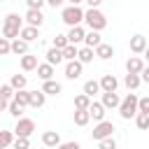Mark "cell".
I'll list each match as a JSON object with an SVG mask.
<instances>
[{"label":"cell","instance_id":"6da1fadb","mask_svg":"<svg viewBox=\"0 0 149 149\" xmlns=\"http://www.w3.org/2000/svg\"><path fill=\"white\" fill-rule=\"evenodd\" d=\"M21 26H23V19H21L19 14H14V12H9V14L5 16V21H2L0 35H2V37H7V40H14V37H19Z\"/></svg>","mask_w":149,"mask_h":149},{"label":"cell","instance_id":"7a4b0ae2","mask_svg":"<svg viewBox=\"0 0 149 149\" xmlns=\"http://www.w3.org/2000/svg\"><path fill=\"white\" fill-rule=\"evenodd\" d=\"M81 23H86L88 26V30H102V28H107V19H105V14L98 9V7H88L86 12H84V21Z\"/></svg>","mask_w":149,"mask_h":149},{"label":"cell","instance_id":"3957f363","mask_svg":"<svg viewBox=\"0 0 149 149\" xmlns=\"http://www.w3.org/2000/svg\"><path fill=\"white\" fill-rule=\"evenodd\" d=\"M61 21L65 23V26H81V21H84V9L79 7V5H70V7H65L63 12H61Z\"/></svg>","mask_w":149,"mask_h":149},{"label":"cell","instance_id":"277c9868","mask_svg":"<svg viewBox=\"0 0 149 149\" xmlns=\"http://www.w3.org/2000/svg\"><path fill=\"white\" fill-rule=\"evenodd\" d=\"M119 114H121V119H133L135 114H137V93H128L126 98H121V102H119Z\"/></svg>","mask_w":149,"mask_h":149},{"label":"cell","instance_id":"5b68a950","mask_svg":"<svg viewBox=\"0 0 149 149\" xmlns=\"http://www.w3.org/2000/svg\"><path fill=\"white\" fill-rule=\"evenodd\" d=\"M12 133H14V137H30L35 133V121L28 119V116H19Z\"/></svg>","mask_w":149,"mask_h":149},{"label":"cell","instance_id":"8992f818","mask_svg":"<svg viewBox=\"0 0 149 149\" xmlns=\"http://www.w3.org/2000/svg\"><path fill=\"white\" fill-rule=\"evenodd\" d=\"M114 133V123L112 121H95V126H93V133H91V137L98 142V140H102V137H109Z\"/></svg>","mask_w":149,"mask_h":149},{"label":"cell","instance_id":"52a82bcc","mask_svg":"<svg viewBox=\"0 0 149 149\" xmlns=\"http://www.w3.org/2000/svg\"><path fill=\"white\" fill-rule=\"evenodd\" d=\"M119 102H121V98H119V93H116V91H102L100 105H102L105 109H116V107H119Z\"/></svg>","mask_w":149,"mask_h":149},{"label":"cell","instance_id":"ba28073f","mask_svg":"<svg viewBox=\"0 0 149 149\" xmlns=\"http://www.w3.org/2000/svg\"><path fill=\"white\" fill-rule=\"evenodd\" d=\"M23 21H26V26L40 28V26L44 23V14H42V9H28L26 16H23Z\"/></svg>","mask_w":149,"mask_h":149},{"label":"cell","instance_id":"9c48e42d","mask_svg":"<svg viewBox=\"0 0 149 149\" xmlns=\"http://www.w3.org/2000/svg\"><path fill=\"white\" fill-rule=\"evenodd\" d=\"M81 70H84V65H81L77 58H74V61H65V77H68V79H72V81L79 79V77H81Z\"/></svg>","mask_w":149,"mask_h":149},{"label":"cell","instance_id":"30bf717a","mask_svg":"<svg viewBox=\"0 0 149 149\" xmlns=\"http://www.w3.org/2000/svg\"><path fill=\"white\" fill-rule=\"evenodd\" d=\"M84 35H86V30L81 28V26H72L70 30H68V44H74V47H79L81 42H84Z\"/></svg>","mask_w":149,"mask_h":149},{"label":"cell","instance_id":"8fae6325","mask_svg":"<svg viewBox=\"0 0 149 149\" xmlns=\"http://www.w3.org/2000/svg\"><path fill=\"white\" fill-rule=\"evenodd\" d=\"M93 54H95L100 61H109V58L114 56V47L107 44V42H100L98 47H93Z\"/></svg>","mask_w":149,"mask_h":149},{"label":"cell","instance_id":"7c38bea8","mask_svg":"<svg viewBox=\"0 0 149 149\" xmlns=\"http://www.w3.org/2000/svg\"><path fill=\"white\" fill-rule=\"evenodd\" d=\"M19 37L23 40V42H35L37 37H40V28H33V26H21V30H19Z\"/></svg>","mask_w":149,"mask_h":149},{"label":"cell","instance_id":"4fadbf2b","mask_svg":"<svg viewBox=\"0 0 149 149\" xmlns=\"http://www.w3.org/2000/svg\"><path fill=\"white\" fill-rule=\"evenodd\" d=\"M44 102H47V95L42 91H28V107L40 109V107H44Z\"/></svg>","mask_w":149,"mask_h":149},{"label":"cell","instance_id":"5bb4252c","mask_svg":"<svg viewBox=\"0 0 149 149\" xmlns=\"http://www.w3.org/2000/svg\"><path fill=\"white\" fill-rule=\"evenodd\" d=\"M130 51L133 54H144L147 51V37L144 35H133L130 37Z\"/></svg>","mask_w":149,"mask_h":149},{"label":"cell","instance_id":"9a60e30c","mask_svg":"<svg viewBox=\"0 0 149 149\" xmlns=\"http://www.w3.org/2000/svg\"><path fill=\"white\" fill-rule=\"evenodd\" d=\"M9 54H16V56H23V54H28V42H23L21 37H14V40H9Z\"/></svg>","mask_w":149,"mask_h":149},{"label":"cell","instance_id":"2e32d148","mask_svg":"<svg viewBox=\"0 0 149 149\" xmlns=\"http://www.w3.org/2000/svg\"><path fill=\"white\" fill-rule=\"evenodd\" d=\"M98 84H100V91H116L119 88V79L114 74H102Z\"/></svg>","mask_w":149,"mask_h":149},{"label":"cell","instance_id":"e0dca14e","mask_svg":"<svg viewBox=\"0 0 149 149\" xmlns=\"http://www.w3.org/2000/svg\"><path fill=\"white\" fill-rule=\"evenodd\" d=\"M86 112H88V116H91L93 121H102V119H105V107H102L100 102H95V100H91V105L86 107Z\"/></svg>","mask_w":149,"mask_h":149},{"label":"cell","instance_id":"ac0fdd59","mask_svg":"<svg viewBox=\"0 0 149 149\" xmlns=\"http://www.w3.org/2000/svg\"><path fill=\"white\" fill-rule=\"evenodd\" d=\"M40 91H42L44 95H58V93L63 91V86H61L56 79H47V81L42 84V88H40Z\"/></svg>","mask_w":149,"mask_h":149},{"label":"cell","instance_id":"d6986e66","mask_svg":"<svg viewBox=\"0 0 149 149\" xmlns=\"http://www.w3.org/2000/svg\"><path fill=\"white\" fill-rule=\"evenodd\" d=\"M42 144H44V147L56 149V147L61 144V135H58L56 130H47V133H42Z\"/></svg>","mask_w":149,"mask_h":149},{"label":"cell","instance_id":"ffe728a7","mask_svg":"<svg viewBox=\"0 0 149 149\" xmlns=\"http://www.w3.org/2000/svg\"><path fill=\"white\" fill-rule=\"evenodd\" d=\"M35 68H37V56L30 54V51L23 54V56H21V70H23V72H30V70H35Z\"/></svg>","mask_w":149,"mask_h":149},{"label":"cell","instance_id":"44dd1931","mask_svg":"<svg viewBox=\"0 0 149 149\" xmlns=\"http://www.w3.org/2000/svg\"><path fill=\"white\" fill-rule=\"evenodd\" d=\"M142 68H144V61H142L140 56H130V58L126 61V72H130V74H137Z\"/></svg>","mask_w":149,"mask_h":149},{"label":"cell","instance_id":"7402d4cb","mask_svg":"<svg viewBox=\"0 0 149 149\" xmlns=\"http://www.w3.org/2000/svg\"><path fill=\"white\" fill-rule=\"evenodd\" d=\"M44 58H47L49 65H58V63H63V54H61V49H56V47H49L47 54H44Z\"/></svg>","mask_w":149,"mask_h":149},{"label":"cell","instance_id":"603a6c76","mask_svg":"<svg viewBox=\"0 0 149 149\" xmlns=\"http://www.w3.org/2000/svg\"><path fill=\"white\" fill-rule=\"evenodd\" d=\"M93 49L91 47H77V61L81 63V65H86V63H91L93 61Z\"/></svg>","mask_w":149,"mask_h":149},{"label":"cell","instance_id":"cb8c5ba5","mask_svg":"<svg viewBox=\"0 0 149 149\" xmlns=\"http://www.w3.org/2000/svg\"><path fill=\"white\" fill-rule=\"evenodd\" d=\"M37 77L42 79V81H47V79H54V65H49V63H37Z\"/></svg>","mask_w":149,"mask_h":149},{"label":"cell","instance_id":"d4e9b609","mask_svg":"<svg viewBox=\"0 0 149 149\" xmlns=\"http://www.w3.org/2000/svg\"><path fill=\"white\" fill-rule=\"evenodd\" d=\"M100 42H102L100 33H98V30H88V33L84 35V42H81V44H84V47H91V49H93V47H98Z\"/></svg>","mask_w":149,"mask_h":149},{"label":"cell","instance_id":"484cf974","mask_svg":"<svg viewBox=\"0 0 149 149\" xmlns=\"http://www.w3.org/2000/svg\"><path fill=\"white\" fill-rule=\"evenodd\" d=\"M140 84H142V81H140V74H130V72H128V74L123 77V86H126L128 91H135V88H140Z\"/></svg>","mask_w":149,"mask_h":149},{"label":"cell","instance_id":"4316f807","mask_svg":"<svg viewBox=\"0 0 149 149\" xmlns=\"http://www.w3.org/2000/svg\"><path fill=\"white\" fill-rule=\"evenodd\" d=\"M81 93H86L88 98H93L95 93H100V84L95 81V79H88V81H84V91Z\"/></svg>","mask_w":149,"mask_h":149},{"label":"cell","instance_id":"83f0119b","mask_svg":"<svg viewBox=\"0 0 149 149\" xmlns=\"http://www.w3.org/2000/svg\"><path fill=\"white\" fill-rule=\"evenodd\" d=\"M26 84H28L26 74H12V79H9V86H12L14 91H19V88H26Z\"/></svg>","mask_w":149,"mask_h":149},{"label":"cell","instance_id":"f1b7e54d","mask_svg":"<svg viewBox=\"0 0 149 149\" xmlns=\"http://www.w3.org/2000/svg\"><path fill=\"white\" fill-rule=\"evenodd\" d=\"M133 119H135V123H137L140 130H147L149 128V112H137Z\"/></svg>","mask_w":149,"mask_h":149},{"label":"cell","instance_id":"f546056e","mask_svg":"<svg viewBox=\"0 0 149 149\" xmlns=\"http://www.w3.org/2000/svg\"><path fill=\"white\" fill-rule=\"evenodd\" d=\"M16 105H21V107H28V91L26 88H19V91H14V98H12Z\"/></svg>","mask_w":149,"mask_h":149},{"label":"cell","instance_id":"4dcf8cb0","mask_svg":"<svg viewBox=\"0 0 149 149\" xmlns=\"http://www.w3.org/2000/svg\"><path fill=\"white\" fill-rule=\"evenodd\" d=\"M88 121H91V116H88L86 109H74V123L77 126H86Z\"/></svg>","mask_w":149,"mask_h":149},{"label":"cell","instance_id":"1f68e13d","mask_svg":"<svg viewBox=\"0 0 149 149\" xmlns=\"http://www.w3.org/2000/svg\"><path fill=\"white\" fill-rule=\"evenodd\" d=\"M61 54H63V61H74L77 58V47L74 44H68V47L61 49Z\"/></svg>","mask_w":149,"mask_h":149},{"label":"cell","instance_id":"d6a6232c","mask_svg":"<svg viewBox=\"0 0 149 149\" xmlns=\"http://www.w3.org/2000/svg\"><path fill=\"white\" fill-rule=\"evenodd\" d=\"M91 105V98L86 95V93H79L77 98H74V109H86Z\"/></svg>","mask_w":149,"mask_h":149},{"label":"cell","instance_id":"836d02e7","mask_svg":"<svg viewBox=\"0 0 149 149\" xmlns=\"http://www.w3.org/2000/svg\"><path fill=\"white\" fill-rule=\"evenodd\" d=\"M9 147L12 149H30V137H14Z\"/></svg>","mask_w":149,"mask_h":149},{"label":"cell","instance_id":"e575fe53","mask_svg":"<svg viewBox=\"0 0 149 149\" xmlns=\"http://www.w3.org/2000/svg\"><path fill=\"white\" fill-rule=\"evenodd\" d=\"M14 140V133L12 130H0V149H7Z\"/></svg>","mask_w":149,"mask_h":149},{"label":"cell","instance_id":"d590c367","mask_svg":"<svg viewBox=\"0 0 149 149\" xmlns=\"http://www.w3.org/2000/svg\"><path fill=\"white\" fill-rule=\"evenodd\" d=\"M7 112H9V114H12L14 119L23 116V107H21V105H16L14 100H9V102H7Z\"/></svg>","mask_w":149,"mask_h":149},{"label":"cell","instance_id":"8d00e7d4","mask_svg":"<svg viewBox=\"0 0 149 149\" xmlns=\"http://www.w3.org/2000/svg\"><path fill=\"white\" fill-rule=\"evenodd\" d=\"M98 149H116V140L109 135V137H102L98 140Z\"/></svg>","mask_w":149,"mask_h":149},{"label":"cell","instance_id":"74e56055","mask_svg":"<svg viewBox=\"0 0 149 149\" xmlns=\"http://www.w3.org/2000/svg\"><path fill=\"white\" fill-rule=\"evenodd\" d=\"M0 95H2L5 100H12V98H14V88H12L9 84H2V86H0Z\"/></svg>","mask_w":149,"mask_h":149},{"label":"cell","instance_id":"f35d334b","mask_svg":"<svg viewBox=\"0 0 149 149\" xmlns=\"http://www.w3.org/2000/svg\"><path fill=\"white\" fill-rule=\"evenodd\" d=\"M137 112H149V95L137 98Z\"/></svg>","mask_w":149,"mask_h":149},{"label":"cell","instance_id":"ab89813d","mask_svg":"<svg viewBox=\"0 0 149 149\" xmlns=\"http://www.w3.org/2000/svg\"><path fill=\"white\" fill-rule=\"evenodd\" d=\"M51 47H56V49H63V47H68V37H65V35H56Z\"/></svg>","mask_w":149,"mask_h":149},{"label":"cell","instance_id":"60d3db41","mask_svg":"<svg viewBox=\"0 0 149 149\" xmlns=\"http://www.w3.org/2000/svg\"><path fill=\"white\" fill-rule=\"evenodd\" d=\"M9 54V40L0 35V56H7Z\"/></svg>","mask_w":149,"mask_h":149},{"label":"cell","instance_id":"b9f144b4","mask_svg":"<svg viewBox=\"0 0 149 149\" xmlns=\"http://www.w3.org/2000/svg\"><path fill=\"white\" fill-rule=\"evenodd\" d=\"M56 149H81V144H79V142H74V140H70V142H61Z\"/></svg>","mask_w":149,"mask_h":149},{"label":"cell","instance_id":"7bdbcfd3","mask_svg":"<svg viewBox=\"0 0 149 149\" xmlns=\"http://www.w3.org/2000/svg\"><path fill=\"white\" fill-rule=\"evenodd\" d=\"M28 9H42L44 7V0H26Z\"/></svg>","mask_w":149,"mask_h":149},{"label":"cell","instance_id":"ee69618b","mask_svg":"<svg viewBox=\"0 0 149 149\" xmlns=\"http://www.w3.org/2000/svg\"><path fill=\"white\" fill-rule=\"evenodd\" d=\"M44 2H47L49 7H54V9H58V7H61V5L65 2V0H44Z\"/></svg>","mask_w":149,"mask_h":149},{"label":"cell","instance_id":"f6af8a7d","mask_svg":"<svg viewBox=\"0 0 149 149\" xmlns=\"http://www.w3.org/2000/svg\"><path fill=\"white\" fill-rule=\"evenodd\" d=\"M84 2H86L88 7H100V5H102V0H84Z\"/></svg>","mask_w":149,"mask_h":149},{"label":"cell","instance_id":"bcb514c9","mask_svg":"<svg viewBox=\"0 0 149 149\" xmlns=\"http://www.w3.org/2000/svg\"><path fill=\"white\" fill-rule=\"evenodd\" d=\"M7 102H9V100H5V98L0 95V112H7Z\"/></svg>","mask_w":149,"mask_h":149},{"label":"cell","instance_id":"7dc6e473","mask_svg":"<svg viewBox=\"0 0 149 149\" xmlns=\"http://www.w3.org/2000/svg\"><path fill=\"white\" fill-rule=\"evenodd\" d=\"M68 2H70V5H81L84 0H68Z\"/></svg>","mask_w":149,"mask_h":149},{"label":"cell","instance_id":"c3c4849f","mask_svg":"<svg viewBox=\"0 0 149 149\" xmlns=\"http://www.w3.org/2000/svg\"><path fill=\"white\" fill-rule=\"evenodd\" d=\"M0 2H2V0H0Z\"/></svg>","mask_w":149,"mask_h":149}]
</instances>
